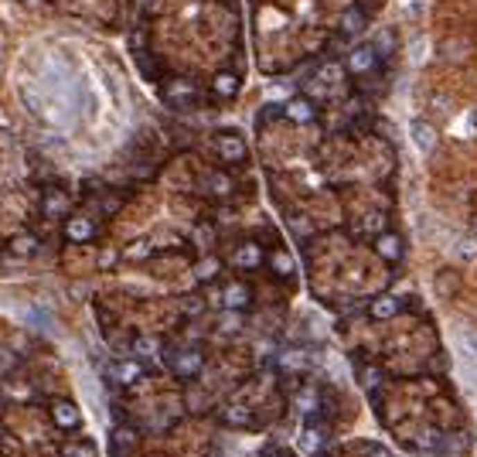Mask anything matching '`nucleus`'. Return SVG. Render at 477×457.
<instances>
[{"label": "nucleus", "mask_w": 477, "mask_h": 457, "mask_svg": "<svg viewBox=\"0 0 477 457\" xmlns=\"http://www.w3.org/2000/svg\"><path fill=\"white\" fill-rule=\"evenodd\" d=\"M164 362H167L171 372L177 375V379H184V382L198 379L201 369H205V355H201V348H191V345L167 348V352H164Z\"/></svg>", "instance_id": "1"}, {"label": "nucleus", "mask_w": 477, "mask_h": 457, "mask_svg": "<svg viewBox=\"0 0 477 457\" xmlns=\"http://www.w3.org/2000/svg\"><path fill=\"white\" fill-rule=\"evenodd\" d=\"M198 85L195 79H164L160 83V99L167 103V106H174V110H188V106H195L198 103Z\"/></svg>", "instance_id": "2"}, {"label": "nucleus", "mask_w": 477, "mask_h": 457, "mask_svg": "<svg viewBox=\"0 0 477 457\" xmlns=\"http://www.w3.org/2000/svg\"><path fill=\"white\" fill-rule=\"evenodd\" d=\"M345 65H348V76H372V72H379V69H382V55L375 51V44H372V42L352 44V48H348Z\"/></svg>", "instance_id": "3"}, {"label": "nucleus", "mask_w": 477, "mask_h": 457, "mask_svg": "<svg viewBox=\"0 0 477 457\" xmlns=\"http://www.w3.org/2000/svg\"><path fill=\"white\" fill-rule=\"evenodd\" d=\"M215 154H218L225 164H242V161L249 157V144H245V137L236 133V130H222V133L215 137Z\"/></svg>", "instance_id": "4"}, {"label": "nucleus", "mask_w": 477, "mask_h": 457, "mask_svg": "<svg viewBox=\"0 0 477 457\" xmlns=\"http://www.w3.org/2000/svg\"><path fill=\"white\" fill-rule=\"evenodd\" d=\"M409 140L416 144V150L419 154H433L440 147V130L430 120H423V117H416L413 123H409Z\"/></svg>", "instance_id": "5"}, {"label": "nucleus", "mask_w": 477, "mask_h": 457, "mask_svg": "<svg viewBox=\"0 0 477 457\" xmlns=\"http://www.w3.org/2000/svg\"><path fill=\"white\" fill-rule=\"evenodd\" d=\"M365 31H368V10H365V7H345L341 24H338V35H341L345 42H352V38L365 35Z\"/></svg>", "instance_id": "6"}, {"label": "nucleus", "mask_w": 477, "mask_h": 457, "mask_svg": "<svg viewBox=\"0 0 477 457\" xmlns=\"http://www.w3.org/2000/svg\"><path fill=\"white\" fill-rule=\"evenodd\" d=\"M375 252L385 259V263H399L402 256H406V243H402V236L399 232H392V229H382L379 236H375Z\"/></svg>", "instance_id": "7"}, {"label": "nucleus", "mask_w": 477, "mask_h": 457, "mask_svg": "<svg viewBox=\"0 0 477 457\" xmlns=\"http://www.w3.org/2000/svg\"><path fill=\"white\" fill-rule=\"evenodd\" d=\"M283 117L290 120V123H314L318 120V106L307 99V96H293V99H286L283 103Z\"/></svg>", "instance_id": "8"}, {"label": "nucleus", "mask_w": 477, "mask_h": 457, "mask_svg": "<svg viewBox=\"0 0 477 457\" xmlns=\"http://www.w3.org/2000/svg\"><path fill=\"white\" fill-rule=\"evenodd\" d=\"M399 314H402V300H399L396 293H379L368 304V318L372 321H392Z\"/></svg>", "instance_id": "9"}, {"label": "nucleus", "mask_w": 477, "mask_h": 457, "mask_svg": "<svg viewBox=\"0 0 477 457\" xmlns=\"http://www.w3.org/2000/svg\"><path fill=\"white\" fill-rule=\"evenodd\" d=\"M324 444H327V426L320 420H307V426L300 430V451L314 457L324 451Z\"/></svg>", "instance_id": "10"}, {"label": "nucleus", "mask_w": 477, "mask_h": 457, "mask_svg": "<svg viewBox=\"0 0 477 457\" xmlns=\"http://www.w3.org/2000/svg\"><path fill=\"white\" fill-rule=\"evenodd\" d=\"M222 307L225 311H249L252 307V287L249 284H225L222 287Z\"/></svg>", "instance_id": "11"}, {"label": "nucleus", "mask_w": 477, "mask_h": 457, "mask_svg": "<svg viewBox=\"0 0 477 457\" xmlns=\"http://www.w3.org/2000/svg\"><path fill=\"white\" fill-rule=\"evenodd\" d=\"M96 232H99V225L92 218H85V215H69L65 218V239L69 243H92Z\"/></svg>", "instance_id": "12"}, {"label": "nucleus", "mask_w": 477, "mask_h": 457, "mask_svg": "<svg viewBox=\"0 0 477 457\" xmlns=\"http://www.w3.org/2000/svg\"><path fill=\"white\" fill-rule=\"evenodd\" d=\"M460 287H464L460 270H453V266H443V270H437V277H433V291H437V297L450 300V297H457V293H460Z\"/></svg>", "instance_id": "13"}, {"label": "nucleus", "mask_w": 477, "mask_h": 457, "mask_svg": "<svg viewBox=\"0 0 477 457\" xmlns=\"http://www.w3.org/2000/svg\"><path fill=\"white\" fill-rule=\"evenodd\" d=\"M263 259H266V252H263L259 243H238L236 252H232L236 270H256V266H263Z\"/></svg>", "instance_id": "14"}, {"label": "nucleus", "mask_w": 477, "mask_h": 457, "mask_svg": "<svg viewBox=\"0 0 477 457\" xmlns=\"http://www.w3.org/2000/svg\"><path fill=\"white\" fill-rule=\"evenodd\" d=\"M110 375H113V382L119 386H137L140 379H144V365L137 362V359H119L110 365Z\"/></svg>", "instance_id": "15"}, {"label": "nucleus", "mask_w": 477, "mask_h": 457, "mask_svg": "<svg viewBox=\"0 0 477 457\" xmlns=\"http://www.w3.org/2000/svg\"><path fill=\"white\" fill-rule=\"evenodd\" d=\"M51 420H55L62 430H76L82 423V413L72 399H55V403H51Z\"/></svg>", "instance_id": "16"}, {"label": "nucleus", "mask_w": 477, "mask_h": 457, "mask_svg": "<svg viewBox=\"0 0 477 457\" xmlns=\"http://www.w3.org/2000/svg\"><path fill=\"white\" fill-rule=\"evenodd\" d=\"M137 444H140V437H137V430L133 426H116L113 433H110V451L113 457H126L137 451Z\"/></svg>", "instance_id": "17"}, {"label": "nucleus", "mask_w": 477, "mask_h": 457, "mask_svg": "<svg viewBox=\"0 0 477 457\" xmlns=\"http://www.w3.org/2000/svg\"><path fill=\"white\" fill-rule=\"evenodd\" d=\"M345 79H348V65H345L341 58H324L318 65V83L320 85H331V89H334V85H341Z\"/></svg>", "instance_id": "18"}, {"label": "nucleus", "mask_w": 477, "mask_h": 457, "mask_svg": "<svg viewBox=\"0 0 477 457\" xmlns=\"http://www.w3.org/2000/svg\"><path fill=\"white\" fill-rule=\"evenodd\" d=\"M238 72H232V69H222V72H215L211 76V92L218 96V99H236L238 96Z\"/></svg>", "instance_id": "19"}, {"label": "nucleus", "mask_w": 477, "mask_h": 457, "mask_svg": "<svg viewBox=\"0 0 477 457\" xmlns=\"http://www.w3.org/2000/svg\"><path fill=\"white\" fill-rule=\"evenodd\" d=\"M205 191L215 195V198H229L236 191V181L225 174V171H208L205 174Z\"/></svg>", "instance_id": "20"}, {"label": "nucleus", "mask_w": 477, "mask_h": 457, "mask_svg": "<svg viewBox=\"0 0 477 457\" xmlns=\"http://www.w3.org/2000/svg\"><path fill=\"white\" fill-rule=\"evenodd\" d=\"M44 215H51V218H62V215H69V208H72V198L62 191V188H48L44 191Z\"/></svg>", "instance_id": "21"}, {"label": "nucleus", "mask_w": 477, "mask_h": 457, "mask_svg": "<svg viewBox=\"0 0 477 457\" xmlns=\"http://www.w3.org/2000/svg\"><path fill=\"white\" fill-rule=\"evenodd\" d=\"M252 410L249 406H242V403H229L225 410H222V423L225 426H252Z\"/></svg>", "instance_id": "22"}, {"label": "nucleus", "mask_w": 477, "mask_h": 457, "mask_svg": "<svg viewBox=\"0 0 477 457\" xmlns=\"http://www.w3.org/2000/svg\"><path fill=\"white\" fill-rule=\"evenodd\" d=\"M382 369L379 365H361L358 369V382H361V389L368 393V396H379V389H382Z\"/></svg>", "instance_id": "23"}, {"label": "nucleus", "mask_w": 477, "mask_h": 457, "mask_svg": "<svg viewBox=\"0 0 477 457\" xmlns=\"http://www.w3.org/2000/svg\"><path fill=\"white\" fill-rule=\"evenodd\" d=\"M372 44H375V51L382 55V62H385V58H392V55H396V51H399L396 35H392L389 28H382V31H375V35H372Z\"/></svg>", "instance_id": "24"}, {"label": "nucleus", "mask_w": 477, "mask_h": 457, "mask_svg": "<svg viewBox=\"0 0 477 457\" xmlns=\"http://www.w3.org/2000/svg\"><path fill=\"white\" fill-rule=\"evenodd\" d=\"M307 362H311V355H307L304 348H286V352H279V365H283V369H290V372L307 369Z\"/></svg>", "instance_id": "25"}, {"label": "nucleus", "mask_w": 477, "mask_h": 457, "mask_svg": "<svg viewBox=\"0 0 477 457\" xmlns=\"http://www.w3.org/2000/svg\"><path fill=\"white\" fill-rule=\"evenodd\" d=\"M297 410L307 416H314L320 410V393L314 389V386H304L300 393H297Z\"/></svg>", "instance_id": "26"}, {"label": "nucleus", "mask_w": 477, "mask_h": 457, "mask_svg": "<svg viewBox=\"0 0 477 457\" xmlns=\"http://www.w3.org/2000/svg\"><path fill=\"white\" fill-rule=\"evenodd\" d=\"M218 273H222V259L218 256H208V259H201L198 266H195V280L198 284H211Z\"/></svg>", "instance_id": "27"}, {"label": "nucleus", "mask_w": 477, "mask_h": 457, "mask_svg": "<svg viewBox=\"0 0 477 457\" xmlns=\"http://www.w3.org/2000/svg\"><path fill=\"white\" fill-rule=\"evenodd\" d=\"M266 259H270V270H273L277 277H293V256L286 250H273Z\"/></svg>", "instance_id": "28"}, {"label": "nucleus", "mask_w": 477, "mask_h": 457, "mask_svg": "<svg viewBox=\"0 0 477 457\" xmlns=\"http://www.w3.org/2000/svg\"><path fill=\"white\" fill-rule=\"evenodd\" d=\"M457 256L464 259V263H471V259H477V236H464V239H457Z\"/></svg>", "instance_id": "29"}, {"label": "nucleus", "mask_w": 477, "mask_h": 457, "mask_svg": "<svg viewBox=\"0 0 477 457\" xmlns=\"http://www.w3.org/2000/svg\"><path fill=\"white\" fill-rule=\"evenodd\" d=\"M35 250H38V239H35V236H17V239L10 243V252H14V256H31Z\"/></svg>", "instance_id": "30"}, {"label": "nucleus", "mask_w": 477, "mask_h": 457, "mask_svg": "<svg viewBox=\"0 0 477 457\" xmlns=\"http://www.w3.org/2000/svg\"><path fill=\"white\" fill-rule=\"evenodd\" d=\"M144 44H147V28L137 24V28L130 31V51H133V55H144Z\"/></svg>", "instance_id": "31"}, {"label": "nucleus", "mask_w": 477, "mask_h": 457, "mask_svg": "<svg viewBox=\"0 0 477 457\" xmlns=\"http://www.w3.org/2000/svg\"><path fill=\"white\" fill-rule=\"evenodd\" d=\"M133 352H137V355H157V341L147 338V334H140V338L133 341Z\"/></svg>", "instance_id": "32"}, {"label": "nucleus", "mask_w": 477, "mask_h": 457, "mask_svg": "<svg viewBox=\"0 0 477 457\" xmlns=\"http://www.w3.org/2000/svg\"><path fill=\"white\" fill-rule=\"evenodd\" d=\"M65 457H96V447H92L89 440H82V444H72V447H65Z\"/></svg>", "instance_id": "33"}, {"label": "nucleus", "mask_w": 477, "mask_h": 457, "mask_svg": "<svg viewBox=\"0 0 477 457\" xmlns=\"http://www.w3.org/2000/svg\"><path fill=\"white\" fill-rule=\"evenodd\" d=\"M242 328V318H238V311H225V321H222V328L218 331H225V334H232Z\"/></svg>", "instance_id": "34"}, {"label": "nucleus", "mask_w": 477, "mask_h": 457, "mask_svg": "<svg viewBox=\"0 0 477 457\" xmlns=\"http://www.w3.org/2000/svg\"><path fill=\"white\" fill-rule=\"evenodd\" d=\"M14 365H17V355H14V352H7V348H0V375H7Z\"/></svg>", "instance_id": "35"}, {"label": "nucleus", "mask_w": 477, "mask_h": 457, "mask_svg": "<svg viewBox=\"0 0 477 457\" xmlns=\"http://www.w3.org/2000/svg\"><path fill=\"white\" fill-rule=\"evenodd\" d=\"M181 311L195 318V314H201V311H205V300H201V297H188V300L181 304Z\"/></svg>", "instance_id": "36"}, {"label": "nucleus", "mask_w": 477, "mask_h": 457, "mask_svg": "<svg viewBox=\"0 0 477 457\" xmlns=\"http://www.w3.org/2000/svg\"><path fill=\"white\" fill-rule=\"evenodd\" d=\"M365 457H392V451H389V447H382V444H372Z\"/></svg>", "instance_id": "37"}, {"label": "nucleus", "mask_w": 477, "mask_h": 457, "mask_svg": "<svg viewBox=\"0 0 477 457\" xmlns=\"http://www.w3.org/2000/svg\"><path fill=\"white\" fill-rule=\"evenodd\" d=\"M147 252H150V243H140V246L126 250V256H147Z\"/></svg>", "instance_id": "38"}, {"label": "nucleus", "mask_w": 477, "mask_h": 457, "mask_svg": "<svg viewBox=\"0 0 477 457\" xmlns=\"http://www.w3.org/2000/svg\"><path fill=\"white\" fill-rule=\"evenodd\" d=\"M464 341H467V348L477 355V331H464Z\"/></svg>", "instance_id": "39"}, {"label": "nucleus", "mask_w": 477, "mask_h": 457, "mask_svg": "<svg viewBox=\"0 0 477 457\" xmlns=\"http://www.w3.org/2000/svg\"><path fill=\"white\" fill-rule=\"evenodd\" d=\"M99 263H103V266H113V263H116V252H113V250H106L103 256H99Z\"/></svg>", "instance_id": "40"}, {"label": "nucleus", "mask_w": 477, "mask_h": 457, "mask_svg": "<svg viewBox=\"0 0 477 457\" xmlns=\"http://www.w3.org/2000/svg\"><path fill=\"white\" fill-rule=\"evenodd\" d=\"M314 457H327V454H324V451H320V454H314Z\"/></svg>", "instance_id": "41"}]
</instances>
